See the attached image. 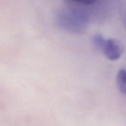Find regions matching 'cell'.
<instances>
[{
    "label": "cell",
    "instance_id": "cell-1",
    "mask_svg": "<svg viewBox=\"0 0 126 126\" xmlns=\"http://www.w3.org/2000/svg\"><path fill=\"white\" fill-rule=\"evenodd\" d=\"M56 20L59 27L73 33L83 32L87 23V16L84 12L73 8L60 11L57 15Z\"/></svg>",
    "mask_w": 126,
    "mask_h": 126
},
{
    "label": "cell",
    "instance_id": "cell-2",
    "mask_svg": "<svg viewBox=\"0 0 126 126\" xmlns=\"http://www.w3.org/2000/svg\"><path fill=\"white\" fill-rule=\"evenodd\" d=\"M102 52L109 60L115 61L122 57L124 47L120 41L114 38L106 39Z\"/></svg>",
    "mask_w": 126,
    "mask_h": 126
},
{
    "label": "cell",
    "instance_id": "cell-3",
    "mask_svg": "<svg viewBox=\"0 0 126 126\" xmlns=\"http://www.w3.org/2000/svg\"><path fill=\"white\" fill-rule=\"evenodd\" d=\"M116 84L120 92L126 96V69H121L118 71Z\"/></svg>",
    "mask_w": 126,
    "mask_h": 126
},
{
    "label": "cell",
    "instance_id": "cell-4",
    "mask_svg": "<svg viewBox=\"0 0 126 126\" xmlns=\"http://www.w3.org/2000/svg\"><path fill=\"white\" fill-rule=\"evenodd\" d=\"M106 39L100 34H97L93 38V44L95 48L98 50L102 51Z\"/></svg>",
    "mask_w": 126,
    "mask_h": 126
},
{
    "label": "cell",
    "instance_id": "cell-5",
    "mask_svg": "<svg viewBox=\"0 0 126 126\" xmlns=\"http://www.w3.org/2000/svg\"><path fill=\"white\" fill-rule=\"evenodd\" d=\"M119 16L126 31V2H123L119 7Z\"/></svg>",
    "mask_w": 126,
    "mask_h": 126
},
{
    "label": "cell",
    "instance_id": "cell-6",
    "mask_svg": "<svg viewBox=\"0 0 126 126\" xmlns=\"http://www.w3.org/2000/svg\"><path fill=\"white\" fill-rule=\"evenodd\" d=\"M68 1L74 2V3L80 4L91 5L94 4L97 1V0H68Z\"/></svg>",
    "mask_w": 126,
    "mask_h": 126
}]
</instances>
